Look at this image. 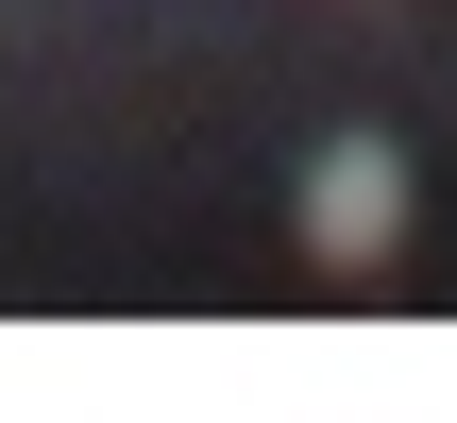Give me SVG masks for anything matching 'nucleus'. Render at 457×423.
I'll return each instance as SVG.
<instances>
[{
  "mask_svg": "<svg viewBox=\"0 0 457 423\" xmlns=\"http://www.w3.org/2000/svg\"><path fill=\"white\" fill-rule=\"evenodd\" d=\"M390 237H407V153L390 136H322L305 153V254L322 271H373Z\"/></svg>",
  "mask_w": 457,
  "mask_h": 423,
  "instance_id": "f257e3e1",
  "label": "nucleus"
}]
</instances>
